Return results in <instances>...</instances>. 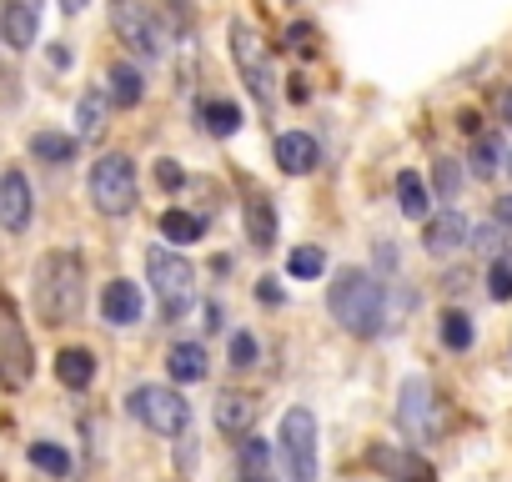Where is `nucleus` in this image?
<instances>
[{
    "instance_id": "1",
    "label": "nucleus",
    "mask_w": 512,
    "mask_h": 482,
    "mask_svg": "<svg viewBox=\"0 0 512 482\" xmlns=\"http://www.w3.org/2000/svg\"><path fill=\"white\" fill-rule=\"evenodd\" d=\"M81 302H86V267L76 252H46L41 267H36V312L51 322V327H66L81 317Z\"/></svg>"
},
{
    "instance_id": "2",
    "label": "nucleus",
    "mask_w": 512,
    "mask_h": 482,
    "mask_svg": "<svg viewBox=\"0 0 512 482\" xmlns=\"http://www.w3.org/2000/svg\"><path fill=\"white\" fill-rule=\"evenodd\" d=\"M327 307H332V317L342 322V332H352V337H377V332H382L387 302H382V282H377L372 272L342 267L337 282H332V292H327Z\"/></svg>"
},
{
    "instance_id": "3",
    "label": "nucleus",
    "mask_w": 512,
    "mask_h": 482,
    "mask_svg": "<svg viewBox=\"0 0 512 482\" xmlns=\"http://www.w3.org/2000/svg\"><path fill=\"white\" fill-rule=\"evenodd\" d=\"M146 277H151V292H156L166 322L186 317V307L196 302V272H191V262L176 257V252H166V247H151L146 252Z\"/></svg>"
},
{
    "instance_id": "4",
    "label": "nucleus",
    "mask_w": 512,
    "mask_h": 482,
    "mask_svg": "<svg viewBox=\"0 0 512 482\" xmlns=\"http://www.w3.org/2000/svg\"><path fill=\"white\" fill-rule=\"evenodd\" d=\"M91 201L106 211V216H126L136 206V166L131 156L111 151L91 166Z\"/></svg>"
},
{
    "instance_id": "5",
    "label": "nucleus",
    "mask_w": 512,
    "mask_h": 482,
    "mask_svg": "<svg viewBox=\"0 0 512 482\" xmlns=\"http://www.w3.org/2000/svg\"><path fill=\"white\" fill-rule=\"evenodd\" d=\"M277 447L287 457L292 482H317V417H312V407H292L282 417Z\"/></svg>"
},
{
    "instance_id": "6",
    "label": "nucleus",
    "mask_w": 512,
    "mask_h": 482,
    "mask_svg": "<svg viewBox=\"0 0 512 482\" xmlns=\"http://www.w3.org/2000/svg\"><path fill=\"white\" fill-rule=\"evenodd\" d=\"M131 412L161 437H181L186 422H191V407H186V397L176 387H136L131 392Z\"/></svg>"
},
{
    "instance_id": "7",
    "label": "nucleus",
    "mask_w": 512,
    "mask_h": 482,
    "mask_svg": "<svg viewBox=\"0 0 512 482\" xmlns=\"http://www.w3.org/2000/svg\"><path fill=\"white\" fill-rule=\"evenodd\" d=\"M111 26H116V36H121L131 51H141V56H161V51H166L161 26H156V16H151V0H111Z\"/></svg>"
},
{
    "instance_id": "8",
    "label": "nucleus",
    "mask_w": 512,
    "mask_h": 482,
    "mask_svg": "<svg viewBox=\"0 0 512 482\" xmlns=\"http://www.w3.org/2000/svg\"><path fill=\"white\" fill-rule=\"evenodd\" d=\"M231 56H236V66H241L246 91L262 101V106H272V66H267V51H262V41H256V31L241 26V21H231Z\"/></svg>"
},
{
    "instance_id": "9",
    "label": "nucleus",
    "mask_w": 512,
    "mask_h": 482,
    "mask_svg": "<svg viewBox=\"0 0 512 482\" xmlns=\"http://www.w3.org/2000/svg\"><path fill=\"white\" fill-rule=\"evenodd\" d=\"M367 462L377 472H387L392 482H437V467L427 457H417V452H402V447H372Z\"/></svg>"
},
{
    "instance_id": "10",
    "label": "nucleus",
    "mask_w": 512,
    "mask_h": 482,
    "mask_svg": "<svg viewBox=\"0 0 512 482\" xmlns=\"http://www.w3.org/2000/svg\"><path fill=\"white\" fill-rule=\"evenodd\" d=\"M36 31H41V0H11L6 16H0V36H6V46L26 51V46H36Z\"/></svg>"
},
{
    "instance_id": "11",
    "label": "nucleus",
    "mask_w": 512,
    "mask_h": 482,
    "mask_svg": "<svg viewBox=\"0 0 512 482\" xmlns=\"http://www.w3.org/2000/svg\"><path fill=\"white\" fill-rule=\"evenodd\" d=\"M0 226L6 231H26L31 226V181L21 171L0 176Z\"/></svg>"
},
{
    "instance_id": "12",
    "label": "nucleus",
    "mask_w": 512,
    "mask_h": 482,
    "mask_svg": "<svg viewBox=\"0 0 512 482\" xmlns=\"http://www.w3.org/2000/svg\"><path fill=\"white\" fill-rule=\"evenodd\" d=\"M467 236H472V226H467L457 211H437V216L427 221V231H422V247H427L432 257H452Z\"/></svg>"
},
{
    "instance_id": "13",
    "label": "nucleus",
    "mask_w": 512,
    "mask_h": 482,
    "mask_svg": "<svg viewBox=\"0 0 512 482\" xmlns=\"http://www.w3.org/2000/svg\"><path fill=\"white\" fill-rule=\"evenodd\" d=\"M317 161H322V146H317L307 131L277 136V166H282L287 176H307V171H317Z\"/></svg>"
},
{
    "instance_id": "14",
    "label": "nucleus",
    "mask_w": 512,
    "mask_h": 482,
    "mask_svg": "<svg viewBox=\"0 0 512 482\" xmlns=\"http://www.w3.org/2000/svg\"><path fill=\"white\" fill-rule=\"evenodd\" d=\"M101 317H106L111 327H131V322L141 317V292H136V282H126V277L106 282V292H101Z\"/></svg>"
},
{
    "instance_id": "15",
    "label": "nucleus",
    "mask_w": 512,
    "mask_h": 482,
    "mask_svg": "<svg viewBox=\"0 0 512 482\" xmlns=\"http://www.w3.org/2000/svg\"><path fill=\"white\" fill-rule=\"evenodd\" d=\"M251 422H256V402H251L246 392H221V397H216V427H221L226 437H246Z\"/></svg>"
},
{
    "instance_id": "16",
    "label": "nucleus",
    "mask_w": 512,
    "mask_h": 482,
    "mask_svg": "<svg viewBox=\"0 0 512 482\" xmlns=\"http://www.w3.org/2000/svg\"><path fill=\"white\" fill-rule=\"evenodd\" d=\"M427 402H432V392H427V382L422 377H412L407 387H402V402H397V417H402V427L407 432H417V437H427L432 427H427Z\"/></svg>"
},
{
    "instance_id": "17",
    "label": "nucleus",
    "mask_w": 512,
    "mask_h": 482,
    "mask_svg": "<svg viewBox=\"0 0 512 482\" xmlns=\"http://www.w3.org/2000/svg\"><path fill=\"white\" fill-rule=\"evenodd\" d=\"M106 81H111V86H106L111 106H121V111L141 106V96H146V81H141V71H136V66H111V76H106Z\"/></svg>"
},
{
    "instance_id": "18",
    "label": "nucleus",
    "mask_w": 512,
    "mask_h": 482,
    "mask_svg": "<svg viewBox=\"0 0 512 482\" xmlns=\"http://www.w3.org/2000/svg\"><path fill=\"white\" fill-rule=\"evenodd\" d=\"M166 372L176 382H201L206 377V347L201 342H176L171 357H166Z\"/></svg>"
},
{
    "instance_id": "19",
    "label": "nucleus",
    "mask_w": 512,
    "mask_h": 482,
    "mask_svg": "<svg viewBox=\"0 0 512 482\" xmlns=\"http://www.w3.org/2000/svg\"><path fill=\"white\" fill-rule=\"evenodd\" d=\"M56 377L81 392V387H91V377H96V357H91L86 347H66V352H56Z\"/></svg>"
},
{
    "instance_id": "20",
    "label": "nucleus",
    "mask_w": 512,
    "mask_h": 482,
    "mask_svg": "<svg viewBox=\"0 0 512 482\" xmlns=\"http://www.w3.org/2000/svg\"><path fill=\"white\" fill-rule=\"evenodd\" d=\"M246 231H251V247H262V252L277 241V211H272L267 196H251L246 201Z\"/></svg>"
},
{
    "instance_id": "21",
    "label": "nucleus",
    "mask_w": 512,
    "mask_h": 482,
    "mask_svg": "<svg viewBox=\"0 0 512 482\" xmlns=\"http://www.w3.org/2000/svg\"><path fill=\"white\" fill-rule=\"evenodd\" d=\"M106 106H111V96H101V91L81 96V106H76V136L81 141H96L106 131Z\"/></svg>"
},
{
    "instance_id": "22",
    "label": "nucleus",
    "mask_w": 512,
    "mask_h": 482,
    "mask_svg": "<svg viewBox=\"0 0 512 482\" xmlns=\"http://www.w3.org/2000/svg\"><path fill=\"white\" fill-rule=\"evenodd\" d=\"M201 121L211 136H236L241 131V106L236 101H206L201 106Z\"/></svg>"
},
{
    "instance_id": "23",
    "label": "nucleus",
    "mask_w": 512,
    "mask_h": 482,
    "mask_svg": "<svg viewBox=\"0 0 512 482\" xmlns=\"http://www.w3.org/2000/svg\"><path fill=\"white\" fill-rule=\"evenodd\" d=\"M31 156H36V161H51V166H61V161H71V156H76V136L41 131V136H31Z\"/></svg>"
},
{
    "instance_id": "24",
    "label": "nucleus",
    "mask_w": 512,
    "mask_h": 482,
    "mask_svg": "<svg viewBox=\"0 0 512 482\" xmlns=\"http://www.w3.org/2000/svg\"><path fill=\"white\" fill-rule=\"evenodd\" d=\"M397 201H402V216H412V221L427 216V186H422L417 171H402L397 176Z\"/></svg>"
},
{
    "instance_id": "25",
    "label": "nucleus",
    "mask_w": 512,
    "mask_h": 482,
    "mask_svg": "<svg viewBox=\"0 0 512 482\" xmlns=\"http://www.w3.org/2000/svg\"><path fill=\"white\" fill-rule=\"evenodd\" d=\"M201 231H206V221H201V216H191V211H166V216H161V236H166V241H176V247L196 241Z\"/></svg>"
},
{
    "instance_id": "26",
    "label": "nucleus",
    "mask_w": 512,
    "mask_h": 482,
    "mask_svg": "<svg viewBox=\"0 0 512 482\" xmlns=\"http://www.w3.org/2000/svg\"><path fill=\"white\" fill-rule=\"evenodd\" d=\"M442 342L452 352H467L472 347V317L467 312H442Z\"/></svg>"
},
{
    "instance_id": "27",
    "label": "nucleus",
    "mask_w": 512,
    "mask_h": 482,
    "mask_svg": "<svg viewBox=\"0 0 512 482\" xmlns=\"http://www.w3.org/2000/svg\"><path fill=\"white\" fill-rule=\"evenodd\" d=\"M31 462H36L41 472H51V477H66V472H71V457H66V447H56V442H31Z\"/></svg>"
},
{
    "instance_id": "28",
    "label": "nucleus",
    "mask_w": 512,
    "mask_h": 482,
    "mask_svg": "<svg viewBox=\"0 0 512 482\" xmlns=\"http://www.w3.org/2000/svg\"><path fill=\"white\" fill-rule=\"evenodd\" d=\"M467 166H472V176H482V181H487V176H497V166H502L497 141H492V136H477V146H472V161H467Z\"/></svg>"
},
{
    "instance_id": "29",
    "label": "nucleus",
    "mask_w": 512,
    "mask_h": 482,
    "mask_svg": "<svg viewBox=\"0 0 512 482\" xmlns=\"http://www.w3.org/2000/svg\"><path fill=\"white\" fill-rule=\"evenodd\" d=\"M287 272H292V277H322V272H327V252H322V247H297V252L287 257Z\"/></svg>"
},
{
    "instance_id": "30",
    "label": "nucleus",
    "mask_w": 512,
    "mask_h": 482,
    "mask_svg": "<svg viewBox=\"0 0 512 482\" xmlns=\"http://www.w3.org/2000/svg\"><path fill=\"white\" fill-rule=\"evenodd\" d=\"M272 462V447L262 437H241V472H267Z\"/></svg>"
},
{
    "instance_id": "31",
    "label": "nucleus",
    "mask_w": 512,
    "mask_h": 482,
    "mask_svg": "<svg viewBox=\"0 0 512 482\" xmlns=\"http://www.w3.org/2000/svg\"><path fill=\"white\" fill-rule=\"evenodd\" d=\"M487 292H492V302H507V297H512V267H507V262H492Z\"/></svg>"
},
{
    "instance_id": "32",
    "label": "nucleus",
    "mask_w": 512,
    "mask_h": 482,
    "mask_svg": "<svg viewBox=\"0 0 512 482\" xmlns=\"http://www.w3.org/2000/svg\"><path fill=\"white\" fill-rule=\"evenodd\" d=\"M231 367H256V337L251 332L231 337Z\"/></svg>"
},
{
    "instance_id": "33",
    "label": "nucleus",
    "mask_w": 512,
    "mask_h": 482,
    "mask_svg": "<svg viewBox=\"0 0 512 482\" xmlns=\"http://www.w3.org/2000/svg\"><path fill=\"white\" fill-rule=\"evenodd\" d=\"M497 236H502V226H497V221H492V226H477V231H472V241H477L482 252H502V241H497Z\"/></svg>"
},
{
    "instance_id": "34",
    "label": "nucleus",
    "mask_w": 512,
    "mask_h": 482,
    "mask_svg": "<svg viewBox=\"0 0 512 482\" xmlns=\"http://www.w3.org/2000/svg\"><path fill=\"white\" fill-rule=\"evenodd\" d=\"M156 181H161L166 191H176L186 176H181V166H176V161H156Z\"/></svg>"
},
{
    "instance_id": "35",
    "label": "nucleus",
    "mask_w": 512,
    "mask_h": 482,
    "mask_svg": "<svg viewBox=\"0 0 512 482\" xmlns=\"http://www.w3.org/2000/svg\"><path fill=\"white\" fill-rule=\"evenodd\" d=\"M256 297H262L267 307H272V302H282V287H277V277H262V287H256Z\"/></svg>"
},
{
    "instance_id": "36",
    "label": "nucleus",
    "mask_w": 512,
    "mask_h": 482,
    "mask_svg": "<svg viewBox=\"0 0 512 482\" xmlns=\"http://www.w3.org/2000/svg\"><path fill=\"white\" fill-rule=\"evenodd\" d=\"M437 186H442V196H452V191H457V171H452L447 161L437 166Z\"/></svg>"
},
{
    "instance_id": "37",
    "label": "nucleus",
    "mask_w": 512,
    "mask_h": 482,
    "mask_svg": "<svg viewBox=\"0 0 512 482\" xmlns=\"http://www.w3.org/2000/svg\"><path fill=\"white\" fill-rule=\"evenodd\" d=\"M492 221H497V226L512 236V196H502V201H497V216H492Z\"/></svg>"
},
{
    "instance_id": "38",
    "label": "nucleus",
    "mask_w": 512,
    "mask_h": 482,
    "mask_svg": "<svg viewBox=\"0 0 512 482\" xmlns=\"http://www.w3.org/2000/svg\"><path fill=\"white\" fill-rule=\"evenodd\" d=\"M307 36H312V26H292V31H287V41H292L297 51H307Z\"/></svg>"
},
{
    "instance_id": "39",
    "label": "nucleus",
    "mask_w": 512,
    "mask_h": 482,
    "mask_svg": "<svg viewBox=\"0 0 512 482\" xmlns=\"http://www.w3.org/2000/svg\"><path fill=\"white\" fill-rule=\"evenodd\" d=\"M241 482H272V472H241Z\"/></svg>"
},
{
    "instance_id": "40",
    "label": "nucleus",
    "mask_w": 512,
    "mask_h": 482,
    "mask_svg": "<svg viewBox=\"0 0 512 482\" xmlns=\"http://www.w3.org/2000/svg\"><path fill=\"white\" fill-rule=\"evenodd\" d=\"M502 116H507V126H512V91L502 96Z\"/></svg>"
},
{
    "instance_id": "41",
    "label": "nucleus",
    "mask_w": 512,
    "mask_h": 482,
    "mask_svg": "<svg viewBox=\"0 0 512 482\" xmlns=\"http://www.w3.org/2000/svg\"><path fill=\"white\" fill-rule=\"evenodd\" d=\"M61 6H66V11L76 16V11H86V0H61Z\"/></svg>"
}]
</instances>
